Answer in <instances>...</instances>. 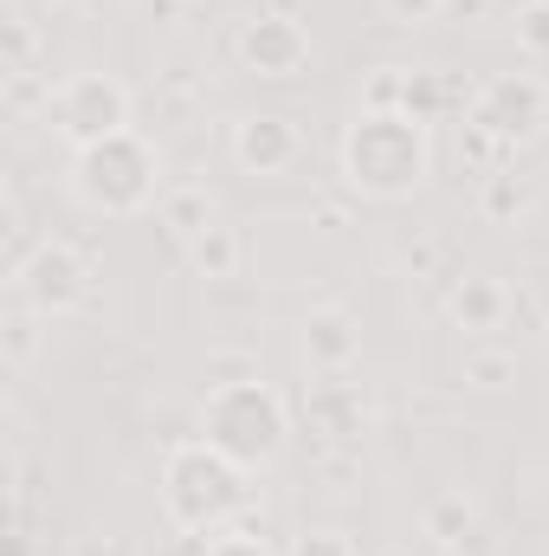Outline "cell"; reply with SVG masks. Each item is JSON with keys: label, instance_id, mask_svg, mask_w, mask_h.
I'll list each match as a JSON object with an SVG mask.
<instances>
[{"label": "cell", "instance_id": "16", "mask_svg": "<svg viewBox=\"0 0 549 556\" xmlns=\"http://www.w3.org/2000/svg\"><path fill=\"white\" fill-rule=\"evenodd\" d=\"M439 104H446V85H439L433 72H408L401 111H408V117H420V124H433V117H439Z\"/></svg>", "mask_w": 549, "mask_h": 556}, {"label": "cell", "instance_id": "3", "mask_svg": "<svg viewBox=\"0 0 549 556\" xmlns=\"http://www.w3.org/2000/svg\"><path fill=\"white\" fill-rule=\"evenodd\" d=\"M284 402H278L272 382H259V376H246V382H220V389H207V402H201V440L214 446V453H227L233 466H246V472H259V466H272L278 453H284Z\"/></svg>", "mask_w": 549, "mask_h": 556}, {"label": "cell", "instance_id": "17", "mask_svg": "<svg viewBox=\"0 0 549 556\" xmlns=\"http://www.w3.org/2000/svg\"><path fill=\"white\" fill-rule=\"evenodd\" d=\"M401 91H408V72L401 65H382L362 91V111H401Z\"/></svg>", "mask_w": 549, "mask_h": 556}, {"label": "cell", "instance_id": "15", "mask_svg": "<svg viewBox=\"0 0 549 556\" xmlns=\"http://www.w3.org/2000/svg\"><path fill=\"white\" fill-rule=\"evenodd\" d=\"M465 382L472 389H505V382H518V356L511 350H472L465 356Z\"/></svg>", "mask_w": 549, "mask_h": 556}, {"label": "cell", "instance_id": "27", "mask_svg": "<svg viewBox=\"0 0 549 556\" xmlns=\"http://www.w3.org/2000/svg\"><path fill=\"white\" fill-rule=\"evenodd\" d=\"M446 556H459V551H446Z\"/></svg>", "mask_w": 549, "mask_h": 556}, {"label": "cell", "instance_id": "1", "mask_svg": "<svg viewBox=\"0 0 549 556\" xmlns=\"http://www.w3.org/2000/svg\"><path fill=\"white\" fill-rule=\"evenodd\" d=\"M259 505V485L246 466H233L227 453H214L207 440H188L168 453L162 466V511L175 531L188 538H220V525L246 518Z\"/></svg>", "mask_w": 549, "mask_h": 556}, {"label": "cell", "instance_id": "11", "mask_svg": "<svg viewBox=\"0 0 549 556\" xmlns=\"http://www.w3.org/2000/svg\"><path fill=\"white\" fill-rule=\"evenodd\" d=\"M505 304H511V298H505V285L491 273H465L446 291V317H452L459 330H472V337H478V330H498V324H505Z\"/></svg>", "mask_w": 549, "mask_h": 556}, {"label": "cell", "instance_id": "6", "mask_svg": "<svg viewBox=\"0 0 549 556\" xmlns=\"http://www.w3.org/2000/svg\"><path fill=\"white\" fill-rule=\"evenodd\" d=\"M20 298L39 311V317H65L91 298V260L65 240H39L26 260H20Z\"/></svg>", "mask_w": 549, "mask_h": 556}, {"label": "cell", "instance_id": "2", "mask_svg": "<svg viewBox=\"0 0 549 556\" xmlns=\"http://www.w3.org/2000/svg\"><path fill=\"white\" fill-rule=\"evenodd\" d=\"M426 124L408 111H362L343 137V175L369 201H401L426 181Z\"/></svg>", "mask_w": 549, "mask_h": 556}, {"label": "cell", "instance_id": "24", "mask_svg": "<svg viewBox=\"0 0 549 556\" xmlns=\"http://www.w3.org/2000/svg\"><path fill=\"white\" fill-rule=\"evenodd\" d=\"M485 207H491V214H511V181H491V194H485Z\"/></svg>", "mask_w": 549, "mask_h": 556}, {"label": "cell", "instance_id": "8", "mask_svg": "<svg viewBox=\"0 0 549 556\" xmlns=\"http://www.w3.org/2000/svg\"><path fill=\"white\" fill-rule=\"evenodd\" d=\"M240 59H246L259 78H297V72L310 65V33H304V20H291V13H259V20H246V33H240Z\"/></svg>", "mask_w": 549, "mask_h": 556}, {"label": "cell", "instance_id": "19", "mask_svg": "<svg viewBox=\"0 0 549 556\" xmlns=\"http://www.w3.org/2000/svg\"><path fill=\"white\" fill-rule=\"evenodd\" d=\"M291 556H356V544H349L343 531H304V538L291 544Z\"/></svg>", "mask_w": 549, "mask_h": 556}, {"label": "cell", "instance_id": "23", "mask_svg": "<svg viewBox=\"0 0 549 556\" xmlns=\"http://www.w3.org/2000/svg\"><path fill=\"white\" fill-rule=\"evenodd\" d=\"M26 52H33V33H26V20H20V13H7V59H13V72L26 65Z\"/></svg>", "mask_w": 549, "mask_h": 556}, {"label": "cell", "instance_id": "5", "mask_svg": "<svg viewBox=\"0 0 549 556\" xmlns=\"http://www.w3.org/2000/svg\"><path fill=\"white\" fill-rule=\"evenodd\" d=\"M52 124H59L65 142L91 149V142L130 130V91H124L111 72H72V78L52 91Z\"/></svg>", "mask_w": 549, "mask_h": 556}, {"label": "cell", "instance_id": "9", "mask_svg": "<svg viewBox=\"0 0 549 556\" xmlns=\"http://www.w3.org/2000/svg\"><path fill=\"white\" fill-rule=\"evenodd\" d=\"M233 162H240L246 175H278V168H291V162H297V130H291V117H278V111L246 117V124L233 130Z\"/></svg>", "mask_w": 549, "mask_h": 556}, {"label": "cell", "instance_id": "20", "mask_svg": "<svg viewBox=\"0 0 549 556\" xmlns=\"http://www.w3.org/2000/svg\"><path fill=\"white\" fill-rule=\"evenodd\" d=\"M439 7H446V0H382V13H388L395 26H426V20H439Z\"/></svg>", "mask_w": 549, "mask_h": 556}, {"label": "cell", "instance_id": "18", "mask_svg": "<svg viewBox=\"0 0 549 556\" xmlns=\"http://www.w3.org/2000/svg\"><path fill=\"white\" fill-rule=\"evenodd\" d=\"M518 46H524L531 59H549V0H531V7L518 13Z\"/></svg>", "mask_w": 549, "mask_h": 556}, {"label": "cell", "instance_id": "12", "mask_svg": "<svg viewBox=\"0 0 549 556\" xmlns=\"http://www.w3.org/2000/svg\"><path fill=\"white\" fill-rule=\"evenodd\" d=\"M162 227L175 233V240H201L207 227H220V214H214V194L201 188V181H181V188H168L162 194Z\"/></svg>", "mask_w": 549, "mask_h": 556}, {"label": "cell", "instance_id": "10", "mask_svg": "<svg viewBox=\"0 0 549 556\" xmlns=\"http://www.w3.org/2000/svg\"><path fill=\"white\" fill-rule=\"evenodd\" d=\"M297 343H304V363H310L317 376H336V369H349V363H356L362 330H356V317H349V311H310Z\"/></svg>", "mask_w": 549, "mask_h": 556}, {"label": "cell", "instance_id": "26", "mask_svg": "<svg viewBox=\"0 0 549 556\" xmlns=\"http://www.w3.org/2000/svg\"><path fill=\"white\" fill-rule=\"evenodd\" d=\"M46 7H78V0H46Z\"/></svg>", "mask_w": 549, "mask_h": 556}, {"label": "cell", "instance_id": "25", "mask_svg": "<svg viewBox=\"0 0 549 556\" xmlns=\"http://www.w3.org/2000/svg\"><path fill=\"white\" fill-rule=\"evenodd\" d=\"M78 556H124V551H117V538H104V544H98V538H85V544H78Z\"/></svg>", "mask_w": 549, "mask_h": 556}, {"label": "cell", "instance_id": "7", "mask_svg": "<svg viewBox=\"0 0 549 556\" xmlns=\"http://www.w3.org/2000/svg\"><path fill=\"white\" fill-rule=\"evenodd\" d=\"M544 117H549V91H544V78H531V72H498L472 98V124L498 142H531L544 130Z\"/></svg>", "mask_w": 549, "mask_h": 556}, {"label": "cell", "instance_id": "14", "mask_svg": "<svg viewBox=\"0 0 549 556\" xmlns=\"http://www.w3.org/2000/svg\"><path fill=\"white\" fill-rule=\"evenodd\" d=\"M188 260H194V273L201 278H233L240 273V233L220 220V227H207V233L188 247Z\"/></svg>", "mask_w": 549, "mask_h": 556}, {"label": "cell", "instance_id": "13", "mask_svg": "<svg viewBox=\"0 0 549 556\" xmlns=\"http://www.w3.org/2000/svg\"><path fill=\"white\" fill-rule=\"evenodd\" d=\"M426 538H433L439 551L472 544V538H478V505H472L465 492H439V498L426 505Z\"/></svg>", "mask_w": 549, "mask_h": 556}, {"label": "cell", "instance_id": "4", "mask_svg": "<svg viewBox=\"0 0 549 556\" xmlns=\"http://www.w3.org/2000/svg\"><path fill=\"white\" fill-rule=\"evenodd\" d=\"M155 175H162L155 149L142 137H130V130H117V137H104L72 155V188L98 214H137V207H149L155 201Z\"/></svg>", "mask_w": 549, "mask_h": 556}, {"label": "cell", "instance_id": "22", "mask_svg": "<svg viewBox=\"0 0 549 556\" xmlns=\"http://www.w3.org/2000/svg\"><path fill=\"white\" fill-rule=\"evenodd\" d=\"M33 350H39V330H33V317H13V324H7V363L20 369Z\"/></svg>", "mask_w": 549, "mask_h": 556}, {"label": "cell", "instance_id": "21", "mask_svg": "<svg viewBox=\"0 0 549 556\" xmlns=\"http://www.w3.org/2000/svg\"><path fill=\"white\" fill-rule=\"evenodd\" d=\"M201 556H272L259 538H246V531H220V538H207V551Z\"/></svg>", "mask_w": 549, "mask_h": 556}]
</instances>
